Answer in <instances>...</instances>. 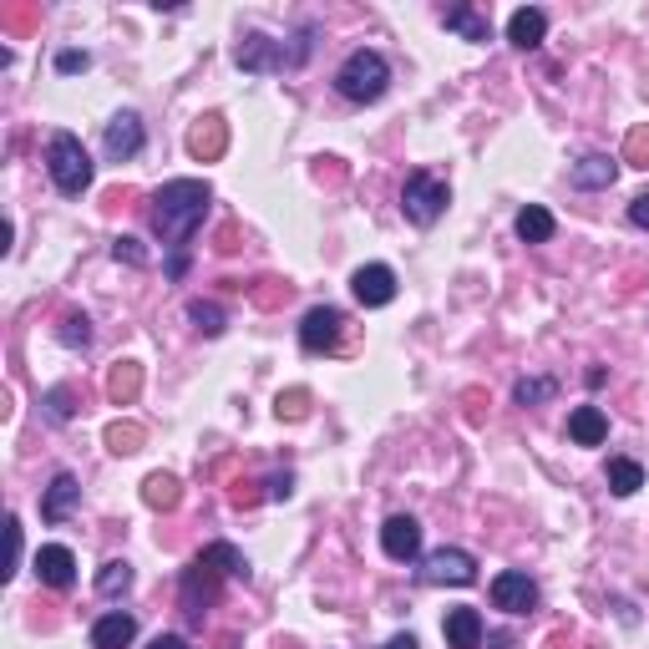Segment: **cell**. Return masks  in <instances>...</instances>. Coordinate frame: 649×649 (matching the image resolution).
<instances>
[{"label": "cell", "mask_w": 649, "mask_h": 649, "mask_svg": "<svg viewBox=\"0 0 649 649\" xmlns=\"http://www.w3.org/2000/svg\"><path fill=\"white\" fill-rule=\"evenodd\" d=\"M208 183H198V178H173V183H163V188L153 193V234L168 249H183V244L198 234V224H204V214H208Z\"/></svg>", "instance_id": "6da1fadb"}, {"label": "cell", "mask_w": 649, "mask_h": 649, "mask_svg": "<svg viewBox=\"0 0 649 649\" xmlns=\"http://www.w3.org/2000/svg\"><path fill=\"white\" fill-rule=\"evenodd\" d=\"M385 86H391V66H385L381 51L361 47V51H350V56L340 61L336 92L346 96V102H356V107H365V102H381Z\"/></svg>", "instance_id": "7a4b0ae2"}, {"label": "cell", "mask_w": 649, "mask_h": 649, "mask_svg": "<svg viewBox=\"0 0 649 649\" xmlns=\"http://www.w3.org/2000/svg\"><path fill=\"white\" fill-rule=\"evenodd\" d=\"M310 25H305L300 47H285V41L265 37V31H249V37L234 47V66L239 72H285V66H305V56H310Z\"/></svg>", "instance_id": "3957f363"}, {"label": "cell", "mask_w": 649, "mask_h": 649, "mask_svg": "<svg viewBox=\"0 0 649 649\" xmlns=\"http://www.w3.org/2000/svg\"><path fill=\"white\" fill-rule=\"evenodd\" d=\"M47 173H51V183H56V193H66V198H82V193L92 188V157H86L82 137L51 133V143H47Z\"/></svg>", "instance_id": "277c9868"}, {"label": "cell", "mask_w": 649, "mask_h": 649, "mask_svg": "<svg viewBox=\"0 0 649 649\" xmlns=\"http://www.w3.org/2000/svg\"><path fill=\"white\" fill-rule=\"evenodd\" d=\"M224 568L218 564H208L204 554L193 558L188 568H183V584H178V604H183V614H188L193 625H204V614L218 604V594H224Z\"/></svg>", "instance_id": "5b68a950"}, {"label": "cell", "mask_w": 649, "mask_h": 649, "mask_svg": "<svg viewBox=\"0 0 649 649\" xmlns=\"http://www.w3.org/2000/svg\"><path fill=\"white\" fill-rule=\"evenodd\" d=\"M446 204H452V193H446L442 178H432V173H411L406 188H401V214L416 224V229H432L436 218L446 214Z\"/></svg>", "instance_id": "8992f818"}, {"label": "cell", "mask_w": 649, "mask_h": 649, "mask_svg": "<svg viewBox=\"0 0 649 649\" xmlns=\"http://www.w3.org/2000/svg\"><path fill=\"white\" fill-rule=\"evenodd\" d=\"M340 340H346V315L336 305H315L300 320V350L305 356H336Z\"/></svg>", "instance_id": "52a82bcc"}, {"label": "cell", "mask_w": 649, "mask_h": 649, "mask_svg": "<svg viewBox=\"0 0 649 649\" xmlns=\"http://www.w3.org/2000/svg\"><path fill=\"white\" fill-rule=\"evenodd\" d=\"M421 584H452V589H467L477 578V558L467 548H436V554L421 558Z\"/></svg>", "instance_id": "ba28073f"}, {"label": "cell", "mask_w": 649, "mask_h": 649, "mask_svg": "<svg viewBox=\"0 0 649 649\" xmlns=\"http://www.w3.org/2000/svg\"><path fill=\"white\" fill-rule=\"evenodd\" d=\"M350 295L365 305V310H381V305L396 300V275L391 265H361L350 275Z\"/></svg>", "instance_id": "9c48e42d"}, {"label": "cell", "mask_w": 649, "mask_h": 649, "mask_svg": "<svg viewBox=\"0 0 649 649\" xmlns=\"http://www.w3.org/2000/svg\"><path fill=\"white\" fill-rule=\"evenodd\" d=\"M143 143H147V133H143V117H137V112H117V117L107 122V133H102V147H107L112 163L137 157L143 153Z\"/></svg>", "instance_id": "30bf717a"}, {"label": "cell", "mask_w": 649, "mask_h": 649, "mask_svg": "<svg viewBox=\"0 0 649 649\" xmlns=\"http://www.w3.org/2000/svg\"><path fill=\"white\" fill-rule=\"evenodd\" d=\"M381 548H385V558H396V564L421 558V523L411 513H391L381 528Z\"/></svg>", "instance_id": "8fae6325"}, {"label": "cell", "mask_w": 649, "mask_h": 649, "mask_svg": "<svg viewBox=\"0 0 649 649\" xmlns=\"http://www.w3.org/2000/svg\"><path fill=\"white\" fill-rule=\"evenodd\" d=\"M493 604L503 614H533V609H538V584H533L528 574L507 568V574L493 578Z\"/></svg>", "instance_id": "7c38bea8"}, {"label": "cell", "mask_w": 649, "mask_h": 649, "mask_svg": "<svg viewBox=\"0 0 649 649\" xmlns=\"http://www.w3.org/2000/svg\"><path fill=\"white\" fill-rule=\"evenodd\" d=\"M224 147H229V122L218 117V112H208V117H198L188 127V153L198 157V163H218Z\"/></svg>", "instance_id": "4fadbf2b"}, {"label": "cell", "mask_w": 649, "mask_h": 649, "mask_svg": "<svg viewBox=\"0 0 649 649\" xmlns=\"http://www.w3.org/2000/svg\"><path fill=\"white\" fill-rule=\"evenodd\" d=\"M76 503H82V482H76L72 472H56L51 487L41 493V517H47V523H66V517L76 513Z\"/></svg>", "instance_id": "5bb4252c"}, {"label": "cell", "mask_w": 649, "mask_h": 649, "mask_svg": "<svg viewBox=\"0 0 649 649\" xmlns=\"http://www.w3.org/2000/svg\"><path fill=\"white\" fill-rule=\"evenodd\" d=\"M37 578L47 584V589H72L76 584V558L72 548H61V543H47L37 554Z\"/></svg>", "instance_id": "9a60e30c"}, {"label": "cell", "mask_w": 649, "mask_h": 649, "mask_svg": "<svg viewBox=\"0 0 649 649\" xmlns=\"http://www.w3.org/2000/svg\"><path fill=\"white\" fill-rule=\"evenodd\" d=\"M442 635H446V649H482V614L477 609H446V619H442Z\"/></svg>", "instance_id": "2e32d148"}, {"label": "cell", "mask_w": 649, "mask_h": 649, "mask_svg": "<svg viewBox=\"0 0 649 649\" xmlns=\"http://www.w3.org/2000/svg\"><path fill=\"white\" fill-rule=\"evenodd\" d=\"M619 178V157H609V153H589V157H578L574 168H568V183L574 188H609V183Z\"/></svg>", "instance_id": "e0dca14e"}, {"label": "cell", "mask_w": 649, "mask_h": 649, "mask_svg": "<svg viewBox=\"0 0 649 649\" xmlns=\"http://www.w3.org/2000/svg\"><path fill=\"white\" fill-rule=\"evenodd\" d=\"M543 37H548V16H543L538 6H523V11L507 16V41H513L517 51L543 47Z\"/></svg>", "instance_id": "ac0fdd59"}, {"label": "cell", "mask_w": 649, "mask_h": 649, "mask_svg": "<svg viewBox=\"0 0 649 649\" xmlns=\"http://www.w3.org/2000/svg\"><path fill=\"white\" fill-rule=\"evenodd\" d=\"M137 639V619L133 614H102L92 625V649H127Z\"/></svg>", "instance_id": "d6986e66"}, {"label": "cell", "mask_w": 649, "mask_h": 649, "mask_svg": "<svg viewBox=\"0 0 649 649\" xmlns=\"http://www.w3.org/2000/svg\"><path fill=\"white\" fill-rule=\"evenodd\" d=\"M143 396V365L137 361H117L107 371V401L112 406H133Z\"/></svg>", "instance_id": "ffe728a7"}, {"label": "cell", "mask_w": 649, "mask_h": 649, "mask_svg": "<svg viewBox=\"0 0 649 649\" xmlns=\"http://www.w3.org/2000/svg\"><path fill=\"white\" fill-rule=\"evenodd\" d=\"M442 25H446V31H457L462 41H477V47H482V41H493V25H487V16H477L472 6H446Z\"/></svg>", "instance_id": "44dd1931"}, {"label": "cell", "mask_w": 649, "mask_h": 649, "mask_svg": "<svg viewBox=\"0 0 649 649\" xmlns=\"http://www.w3.org/2000/svg\"><path fill=\"white\" fill-rule=\"evenodd\" d=\"M568 436H574L578 446H599L604 436H609V416H604L599 406H578L574 416H568Z\"/></svg>", "instance_id": "7402d4cb"}, {"label": "cell", "mask_w": 649, "mask_h": 649, "mask_svg": "<svg viewBox=\"0 0 649 649\" xmlns=\"http://www.w3.org/2000/svg\"><path fill=\"white\" fill-rule=\"evenodd\" d=\"M178 497H183V487H178V477H173V472H153V477L143 482V503L157 507V513H173V507H178Z\"/></svg>", "instance_id": "603a6c76"}, {"label": "cell", "mask_w": 649, "mask_h": 649, "mask_svg": "<svg viewBox=\"0 0 649 649\" xmlns=\"http://www.w3.org/2000/svg\"><path fill=\"white\" fill-rule=\"evenodd\" d=\"M554 214H548V208H538V204H528L523 208V214H517V239L523 244H548L554 239Z\"/></svg>", "instance_id": "cb8c5ba5"}, {"label": "cell", "mask_w": 649, "mask_h": 649, "mask_svg": "<svg viewBox=\"0 0 649 649\" xmlns=\"http://www.w3.org/2000/svg\"><path fill=\"white\" fill-rule=\"evenodd\" d=\"M645 487V467L629 457H609V493L614 497H635Z\"/></svg>", "instance_id": "d4e9b609"}, {"label": "cell", "mask_w": 649, "mask_h": 649, "mask_svg": "<svg viewBox=\"0 0 649 649\" xmlns=\"http://www.w3.org/2000/svg\"><path fill=\"white\" fill-rule=\"evenodd\" d=\"M133 589V564L127 558H112V564H102V574H96V594L102 599H117V594Z\"/></svg>", "instance_id": "484cf974"}, {"label": "cell", "mask_w": 649, "mask_h": 649, "mask_svg": "<svg viewBox=\"0 0 649 649\" xmlns=\"http://www.w3.org/2000/svg\"><path fill=\"white\" fill-rule=\"evenodd\" d=\"M204 558H208V564H218L224 574H229V578L249 584V558H244L239 548H234V543H208V548H204Z\"/></svg>", "instance_id": "4316f807"}, {"label": "cell", "mask_w": 649, "mask_h": 649, "mask_svg": "<svg viewBox=\"0 0 649 649\" xmlns=\"http://www.w3.org/2000/svg\"><path fill=\"white\" fill-rule=\"evenodd\" d=\"M143 426L137 421H112L107 426V446L117 452V457H133V452H143Z\"/></svg>", "instance_id": "83f0119b"}, {"label": "cell", "mask_w": 649, "mask_h": 649, "mask_svg": "<svg viewBox=\"0 0 649 649\" xmlns=\"http://www.w3.org/2000/svg\"><path fill=\"white\" fill-rule=\"evenodd\" d=\"M558 385L548 381V375H523V381L513 385V401L517 406H543V401H554Z\"/></svg>", "instance_id": "f1b7e54d"}, {"label": "cell", "mask_w": 649, "mask_h": 649, "mask_svg": "<svg viewBox=\"0 0 649 649\" xmlns=\"http://www.w3.org/2000/svg\"><path fill=\"white\" fill-rule=\"evenodd\" d=\"M56 340H61V346H66V350H86V346H92V320H86V315H61V330H56Z\"/></svg>", "instance_id": "f546056e"}, {"label": "cell", "mask_w": 649, "mask_h": 649, "mask_svg": "<svg viewBox=\"0 0 649 649\" xmlns=\"http://www.w3.org/2000/svg\"><path fill=\"white\" fill-rule=\"evenodd\" d=\"M41 406H47V416H51V421H72V416H76L72 385H51L47 396H41Z\"/></svg>", "instance_id": "4dcf8cb0"}, {"label": "cell", "mask_w": 649, "mask_h": 649, "mask_svg": "<svg viewBox=\"0 0 649 649\" xmlns=\"http://www.w3.org/2000/svg\"><path fill=\"white\" fill-rule=\"evenodd\" d=\"M188 320L204 330V336H224V310L214 300H193L188 305Z\"/></svg>", "instance_id": "1f68e13d"}, {"label": "cell", "mask_w": 649, "mask_h": 649, "mask_svg": "<svg viewBox=\"0 0 649 649\" xmlns=\"http://www.w3.org/2000/svg\"><path fill=\"white\" fill-rule=\"evenodd\" d=\"M275 411H279V421H300L305 411H310V391H305V385H295V391H279Z\"/></svg>", "instance_id": "d6a6232c"}, {"label": "cell", "mask_w": 649, "mask_h": 649, "mask_svg": "<svg viewBox=\"0 0 649 649\" xmlns=\"http://www.w3.org/2000/svg\"><path fill=\"white\" fill-rule=\"evenodd\" d=\"M112 259H117V265L143 269V265H147V249H143L137 239H127V234H122V239H112Z\"/></svg>", "instance_id": "836d02e7"}, {"label": "cell", "mask_w": 649, "mask_h": 649, "mask_svg": "<svg viewBox=\"0 0 649 649\" xmlns=\"http://www.w3.org/2000/svg\"><path fill=\"white\" fill-rule=\"evenodd\" d=\"M625 157L635 163V168H649V127H635V133H629Z\"/></svg>", "instance_id": "e575fe53"}, {"label": "cell", "mask_w": 649, "mask_h": 649, "mask_svg": "<svg viewBox=\"0 0 649 649\" xmlns=\"http://www.w3.org/2000/svg\"><path fill=\"white\" fill-rule=\"evenodd\" d=\"M254 300L265 305V310H275V305H285V300H289V285H279V279H259Z\"/></svg>", "instance_id": "d590c367"}, {"label": "cell", "mask_w": 649, "mask_h": 649, "mask_svg": "<svg viewBox=\"0 0 649 649\" xmlns=\"http://www.w3.org/2000/svg\"><path fill=\"white\" fill-rule=\"evenodd\" d=\"M92 66V51H56V72L61 76H76Z\"/></svg>", "instance_id": "8d00e7d4"}, {"label": "cell", "mask_w": 649, "mask_h": 649, "mask_svg": "<svg viewBox=\"0 0 649 649\" xmlns=\"http://www.w3.org/2000/svg\"><path fill=\"white\" fill-rule=\"evenodd\" d=\"M265 487H269V497H275V503H285V497H295V472H275Z\"/></svg>", "instance_id": "74e56055"}, {"label": "cell", "mask_w": 649, "mask_h": 649, "mask_svg": "<svg viewBox=\"0 0 649 649\" xmlns=\"http://www.w3.org/2000/svg\"><path fill=\"white\" fill-rule=\"evenodd\" d=\"M6 533H11V574L21 568V517H6Z\"/></svg>", "instance_id": "f35d334b"}, {"label": "cell", "mask_w": 649, "mask_h": 649, "mask_svg": "<svg viewBox=\"0 0 649 649\" xmlns=\"http://www.w3.org/2000/svg\"><path fill=\"white\" fill-rule=\"evenodd\" d=\"M629 224H635V229H649V193H639L635 204H629Z\"/></svg>", "instance_id": "ab89813d"}, {"label": "cell", "mask_w": 649, "mask_h": 649, "mask_svg": "<svg viewBox=\"0 0 649 649\" xmlns=\"http://www.w3.org/2000/svg\"><path fill=\"white\" fill-rule=\"evenodd\" d=\"M147 649H188V639H183V635H157Z\"/></svg>", "instance_id": "60d3db41"}, {"label": "cell", "mask_w": 649, "mask_h": 649, "mask_svg": "<svg viewBox=\"0 0 649 649\" xmlns=\"http://www.w3.org/2000/svg\"><path fill=\"white\" fill-rule=\"evenodd\" d=\"M218 249H224V254H229V249H239V229H234V224H229L224 234H218Z\"/></svg>", "instance_id": "b9f144b4"}, {"label": "cell", "mask_w": 649, "mask_h": 649, "mask_svg": "<svg viewBox=\"0 0 649 649\" xmlns=\"http://www.w3.org/2000/svg\"><path fill=\"white\" fill-rule=\"evenodd\" d=\"M385 649H421L416 635H396V639H385Z\"/></svg>", "instance_id": "7bdbcfd3"}, {"label": "cell", "mask_w": 649, "mask_h": 649, "mask_svg": "<svg viewBox=\"0 0 649 649\" xmlns=\"http://www.w3.org/2000/svg\"><path fill=\"white\" fill-rule=\"evenodd\" d=\"M183 269H188V259H183V254H173V259H168V275L183 279Z\"/></svg>", "instance_id": "ee69618b"}, {"label": "cell", "mask_w": 649, "mask_h": 649, "mask_svg": "<svg viewBox=\"0 0 649 649\" xmlns=\"http://www.w3.org/2000/svg\"><path fill=\"white\" fill-rule=\"evenodd\" d=\"M487 645H493V649H513V635H493Z\"/></svg>", "instance_id": "f6af8a7d"}]
</instances>
